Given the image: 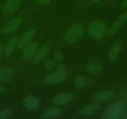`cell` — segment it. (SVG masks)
Returning <instances> with one entry per match:
<instances>
[{"label": "cell", "instance_id": "cell-1", "mask_svg": "<svg viewBox=\"0 0 127 119\" xmlns=\"http://www.w3.org/2000/svg\"><path fill=\"white\" fill-rule=\"evenodd\" d=\"M107 24L102 20H94L90 23L87 28L88 35L95 40H100L105 36Z\"/></svg>", "mask_w": 127, "mask_h": 119}, {"label": "cell", "instance_id": "cell-2", "mask_svg": "<svg viewBox=\"0 0 127 119\" xmlns=\"http://www.w3.org/2000/svg\"><path fill=\"white\" fill-rule=\"evenodd\" d=\"M126 103L123 100H118L110 105L102 114V117L106 119H116L120 118L124 113Z\"/></svg>", "mask_w": 127, "mask_h": 119}, {"label": "cell", "instance_id": "cell-3", "mask_svg": "<svg viewBox=\"0 0 127 119\" xmlns=\"http://www.w3.org/2000/svg\"><path fill=\"white\" fill-rule=\"evenodd\" d=\"M84 32V27L82 24H74L67 29L64 35V39L68 43H74L81 38Z\"/></svg>", "mask_w": 127, "mask_h": 119}, {"label": "cell", "instance_id": "cell-4", "mask_svg": "<svg viewBox=\"0 0 127 119\" xmlns=\"http://www.w3.org/2000/svg\"><path fill=\"white\" fill-rule=\"evenodd\" d=\"M69 76V73L67 71H56L51 73L45 77L44 81L47 84H58L65 81Z\"/></svg>", "mask_w": 127, "mask_h": 119}, {"label": "cell", "instance_id": "cell-5", "mask_svg": "<svg viewBox=\"0 0 127 119\" xmlns=\"http://www.w3.org/2000/svg\"><path fill=\"white\" fill-rule=\"evenodd\" d=\"M23 23V19L21 17L18 16L14 18L11 20L7 23L3 28H2V33L4 34H8L15 31L16 29L20 27Z\"/></svg>", "mask_w": 127, "mask_h": 119}, {"label": "cell", "instance_id": "cell-6", "mask_svg": "<svg viewBox=\"0 0 127 119\" xmlns=\"http://www.w3.org/2000/svg\"><path fill=\"white\" fill-rule=\"evenodd\" d=\"M21 0H8L2 8L3 13L5 15H11L15 13L20 6Z\"/></svg>", "mask_w": 127, "mask_h": 119}, {"label": "cell", "instance_id": "cell-7", "mask_svg": "<svg viewBox=\"0 0 127 119\" xmlns=\"http://www.w3.org/2000/svg\"><path fill=\"white\" fill-rule=\"evenodd\" d=\"M23 104L28 110L30 111H36L39 107V99L37 97L29 95L23 99Z\"/></svg>", "mask_w": 127, "mask_h": 119}, {"label": "cell", "instance_id": "cell-8", "mask_svg": "<svg viewBox=\"0 0 127 119\" xmlns=\"http://www.w3.org/2000/svg\"><path fill=\"white\" fill-rule=\"evenodd\" d=\"M50 48H51V47L48 43H46L44 45H42L34 55L33 59L32 60V63L36 65V64L39 63V62L42 61L49 53Z\"/></svg>", "mask_w": 127, "mask_h": 119}, {"label": "cell", "instance_id": "cell-9", "mask_svg": "<svg viewBox=\"0 0 127 119\" xmlns=\"http://www.w3.org/2000/svg\"><path fill=\"white\" fill-rule=\"evenodd\" d=\"M115 95V93L112 90H108V89L102 90L95 93L93 97V99L95 101L101 102L110 100L113 98Z\"/></svg>", "mask_w": 127, "mask_h": 119}, {"label": "cell", "instance_id": "cell-10", "mask_svg": "<svg viewBox=\"0 0 127 119\" xmlns=\"http://www.w3.org/2000/svg\"><path fill=\"white\" fill-rule=\"evenodd\" d=\"M73 99V96L70 93H62L56 96L52 99V103L55 105H65L71 102Z\"/></svg>", "mask_w": 127, "mask_h": 119}, {"label": "cell", "instance_id": "cell-11", "mask_svg": "<svg viewBox=\"0 0 127 119\" xmlns=\"http://www.w3.org/2000/svg\"><path fill=\"white\" fill-rule=\"evenodd\" d=\"M37 43L35 42L29 43L25 46L23 51V59L24 60L30 59L36 53L37 50Z\"/></svg>", "mask_w": 127, "mask_h": 119}, {"label": "cell", "instance_id": "cell-12", "mask_svg": "<svg viewBox=\"0 0 127 119\" xmlns=\"http://www.w3.org/2000/svg\"><path fill=\"white\" fill-rule=\"evenodd\" d=\"M35 34H36V31L33 29H30L28 32H26L22 36V37L19 40V42H18V48H19V49H23V48H24V47L26 46L28 43H29L31 40L34 38Z\"/></svg>", "mask_w": 127, "mask_h": 119}, {"label": "cell", "instance_id": "cell-13", "mask_svg": "<svg viewBox=\"0 0 127 119\" xmlns=\"http://www.w3.org/2000/svg\"><path fill=\"white\" fill-rule=\"evenodd\" d=\"M14 74V69L11 66L0 67V81L6 82L12 78Z\"/></svg>", "mask_w": 127, "mask_h": 119}, {"label": "cell", "instance_id": "cell-14", "mask_svg": "<svg viewBox=\"0 0 127 119\" xmlns=\"http://www.w3.org/2000/svg\"><path fill=\"white\" fill-rule=\"evenodd\" d=\"M122 45L120 42H117L113 44L110 48L108 53V58L111 62H114L118 58L121 50Z\"/></svg>", "mask_w": 127, "mask_h": 119}, {"label": "cell", "instance_id": "cell-15", "mask_svg": "<svg viewBox=\"0 0 127 119\" xmlns=\"http://www.w3.org/2000/svg\"><path fill=\"white\" fill-rule=\"evenodd\" d=\"M100 105L98 104H91L84 107L80 110V114L83 116H89L97 112L100 109Z\"/></svg>", "mask_w": 127, "mask_h": 119}, {"label": "cell", "instance_id": "cell-16", "mask_svg": "<svg viewBox=\"0 0 127 119\" xmlns=\"http://www.w3.org/2000/svg\"><path fill=\"white\" fill-rule=\"evenodd\" d=\"M62 113V109L59 107H54L48 108L42 112V116L46 119H51L59 116Z\"/></svg>", "mask_w": 127, "mask_h": 119}, {"label": "cell", "instance_id": "cell-17", "mask_svg": "<svg viewBox=\"0 0 127 119\" xmlns=\"http://www.w3.org/2000/svg\"><path fill=\"white\" fill-rule=\"evenodd\" d=\"M17 42H18V38L16 37H12L9 40V42L7 43L4 49V54L6 57H9L11 55V53H13L14 48H15L16 45L17 44Z\"/></svg>", "mask_w": 127, "mask_h": 119}, {"label": "cell", "instance_id": "cell-18", "mask_svg": "<svg viewBox=\"0 0 127 119\" xmlns=\"http://www.w3.org/2000/svg\"><path fill=\"white\" fill-rule=\"evenodd\" d=\"M121 24L118 21L115 22L112 24L108 28H107L106 31L105 36L107 39H111L118 32L120 28L121 27Z\"/></svg>", "mask_w": 127, "mask_h": 119}, {"label": "cell", "instance_id": "cell-19", "mask_svg": "<svg viewBox=\"0 0 127 119\" xmlns=\"http://www.w3.org/2000/svg\"><path fill=\"white\" fill-rule=\"evenodd\" d=\"M74 84L75 87L79 89L84 88L88 84L87 78L84 75H79L75 77Z\"/></svg>", "mask_w": 127, "mask_h": 119}, {"label": "cell", "instance_id": "cell-20", "mask_svg": "<svg viewBox=\"0 0 127 119\" xmlns=\"http://www.w3.org/2000/svg\"><path fill=\"white\" fill-rule=\"evenodd\" d=\"M85 69L90 73L97 74L102 71V66L98 63L90 62L86 65Z\"/></svg>", "mask_w": 127, "mask_h": 119}, {"label": "cell", "instance_id": "cell-21", "mask_svg": "<svg viewBox=\"0 0 127 119\" xmlns=\"http://www.w3.org/2000/svg\"><path fill=\"white\" fill-rule=\"evenodd\" d=\"M13 114V109L5 108L0 110V119H7L10 118Z\"/></svg>", "mask_w": 127, "mask_h": 119}, {"label": "cell", "instance_id": "cell-22", "mask_svg": "<svg viewBox=\"0 0 127 119\" xmlns=\"http://www.w3.org/2000/svg\"><path fill=\"white\" fill-rule=\"evenodd\" d=\"M56 66V62L51 59L46 60L44 62V67L48 71L52 70Z\"/></svg>", "mask_w": 127, "mask_h": 119}, {"label": "cell", "instance_id": "cell-23", "mask_svg": "<svg viewBox=\"0 0 127 119\" xmlns=\"http://www.w3.org/2000/svg\"><path fill=\"white\" fill-rule=\"evenodd\" d=\"M54 58L55 61H57V62H62L64 60V55L62 53V52L58 50H57L55 52Z\"/></svg>", "mask_w": 127, "mask_h": 119}, {"label": "cell", "instance_id": "cell-24", "mask_svg": "<svg viewBox=\"0 0 127 119\" xmlns=\"http://www.w3.org/2000/svg\"><path fill=\"white\" fill-rule=\"evenodd\" d=\"M127 20V11H126L124 13H123V14L119 17V18H118V22L121 24V25H122V24H124Z\"/></svg>", "mask_w": 127, "mask_h": 119}, {"label": "cell", "instance_id": "cell-25", "mask_svg": "<svg viewBox=\"0 0 127 119\" xmlns=\"http://www.w3.org/2000/svg\"><path fill=\"white\" fill-rule=\"evenodd\" d=\"M66 66H65V65H64V64L60 63L58 64L57 65L56 68V71H67L66 70Z\"/></svg>", "mask_w": 127, "mask_h": 119}, {"label": "cell", "instance_id": "cell-26", "mask_svg": "<svg viewBox=\"0 0 127 119\" xmlns=\"http://www.w3.org/2000/svg\"><path fill=\"white\" fill-rule=\"evenodd\" d=\"M37 3H40V4H44V5H47L51 3V0H34Z\"/></svg>", "mask_w": 127, "mask_h": 119}, {"label": "cell", "instance_id": "cell-27", "mask_svg": "<svg viewBox=\"0 0 127 119\" xmlns=\"http://www.w3.org/2000/svg\"><path fill=\"white\" fill-rule=\"evenodd\" d=\"M3 53H4V48H3V46L2 44L0 43V60L1 59L2 56H3Z\"/></svg>", "mask_w": 127, "mask_h": 119}, {"label": "cell", "instance_id": "cell-28", "mask_svg": "<svg viewBox=\"0 0 127 119\" xmlns=\"http://www.w3.org/2000/svg\"><path fill=\"white\" fill-rule=\"evenodd\" d=\"M122 7L123 8H127V0H123L122 2Z\"/></svg>", "mask_w": 127, "mask_h": 119}, {"label": "cell", "instance_id": "cell-29", "mask_svg": "<svg viewBox=\"0 0 127 119\" xmlns=\"http://www.w3.org/2000/svg\"><path fill=\"white\" fill-rule=\"evenodd\" d=\"M4 90H5V88H4V86L3 85L0 84V94L3 93L4 91Z\"/></svg>", "mask_w": 127, "mask_h": 119}, {"label": "cell", "instance_id": "cell-30", "mask_svg": "<svg viewBox=\"0 0 127 119\" xmlns=\"http://www.w3.org/2000/svg\"><path fill=\"white\" fill-rule=\"evenodd\" d=\"M90 1L92 2V3H98V2H99L100 1H101V0H90Z\"/></svg>", "mask_w": 127, "mask_h": 119}, {"label": "cell", "instance_id": "cell-31", "mask_svg": "<svg viewBox=\"0 0 127 119\" xmlns=\"http://www.w3.org/2000/svg\"><path fill=\"white\" fill-rule=\"evenodd\" d=\"M1 3L0 2V9H1Z\"/></svg>", "mask_w": 127, "mask_h": 119}, {"label": "cell", "instance_id": "cell-32", "mask_svg": "<svg viewBox=\"0 0 127 119\" xmlns=\"http://www.w3.org/2000/svg\"><path fill=\"white\" fill-rule=\"evenodd\" d=\"M0 102H1V100H0Z\"/></svg>", "mask_w": 127, "mask_h": 119}]
</instances>
